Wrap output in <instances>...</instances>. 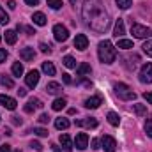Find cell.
<instances>
[{
  "mask_svg": "<svg viewBox=\"0 0 152 152\" xmlns=\"http://www.w3.org/2000/svg\"><path fill=\"white\" fill-rule=\"evenodd\" d=\"M81 14H83L85 23L97 34L104 32L110 27V14L106 12L101 0H85Z\"/></svg>",
  "mask_w": 152,
  "mask_h": 152,
  "instance_id": "1",
  "label": "cell"
},
{
  "mask_svg": "<svg viewBox=\"0 0 152 152\" xmlns=\"http://www.w3.org/2000/svg\"><path fill=\"white\" fill-rule=\"evenodd\" d=\"M97 55L103 64H113L117 58V50L110 41H101L99 48H97Z\"/></svg>",
  "mask_w": 152,
  "mask_h": 152,
  "instance_id": "2",
  "label": "cell"
},
{
  "mask_svg": "<svg viewBox=\"0 0 152 152\" xmlns=\"http://www.w3.org/2000/svg\"><path fill=\"white\" fill-rule=\"evenodd\" d=\"M113 90H115V94H117L120 99H124V101H133V99L136 97V94L133 92V88H131L129 85H126V83H115Z\"/></svg>",
  "mask_w": 152,
  "mask_h": 152,
  "instance_id": "3",
  "label": "cell"
},
{
  "mask_svg": "<svg viewBox=\"0 0 152 152\" xmlns=\"http://www.w3.org/2000/svg\"><path fill=\"white\" fill-rule=\"evenodd\" d=\"M131 34L136 39H147L152 36V30L145 25H140V23H131Z\"/></svg>",
  "mask_w": 152,
  "mask_h": 152,
  "instance_id": "4",
  "label": "cell"
},
{
  "mask_svg": "<svg viewBox=\"0 0 152 152\" xmlns=\"http://www.w3.org/2000/svg\"><path fill=\"white\" fill-rule=\"evenodd\" d=\"M138 78H140L142 83H152V62H147V64L142 66Z\"/></svg>",
  "mask_w": 152,
  "mask_h": 152,
  "instance_id": "5",
  "label": "cell"
},
{
  "mask_svg": "<svg viewBox=\"0 0 152 152\" xmlns=\"http://www.w3.org/2000/svg\"><path fill=\"white\" fill-rule=\"evenodd\" d=\"M53 36H55V41L64 42V41H67V37H69V30H67L64 25L57 23V25L53 27Z\"/></svg>",
  "mask_w": 152,
  "mask_h": 152,
  "instance_id": "6",
  "label": "cell"
},
{
  "mask_svg": "<svg viewBox=\"0 0 152 152\" xmlns=\"http://www.w3.org/2000/svg\"><path fill=\"white\" fill-rule=\"evenodd\" d=\"M101 147L104 149V152H115V149H117V142H115L113 136L104 134V136L101 138Z\"/></svg>",
  "mask_w": 152,
  "mask_h": 152,
  "instance_id": "7",
  "label": "cell"
},
{
  "mask_svg": "<svg viewBox=\"0 0 152 152\" xmlns=\"http://www.w3.org/2000/svg\"><path fill=\"white\" fill-rule=\"evenodd\" d=\"M75 147L80 151H85L88 147V134L87 133H78L75 138Z\"/></svg>",
  "mask_w": 152,
  "mask_h": 152,
  "instance_id": "8",
  "label": "cell"
},
{
  "mask_svg": "<svg viewBox=\"0 0 152 152\" xmlns=\"http://www.w3.org/2000/svg\"><path fill=\"white\" fill-rule=\"evenodd\" d=\"M101 104H103V97L101 96H92V97L85 99V108H88V110H96Z\"/></svg>",
  "mask_w": 152,
  "mask_h": 152,
  "instance_id": "9",
  "label": "cell"
},
{
  "mask_svg": "<svg viewBox=\"0 0 152 152\" xmlns=\"http://www.w3.org/2000/svg\"><path fill=\"white\" fill-rule=\"evenodd\" d=\"M0 104H2L4 108H7V110H16V106H18L16 99L9 97V96H5V94H0Z\"/></svg>",
  "mask_w": 152,
  "mask_h": 152,
  "instance_id": "10",
  "label": "cell"
},
{
  "mask_svg": "<svg viewBox=\"0 0 152 152\" xmlns=\"http://www.w3.org/2000/svg\"><path fill=\"white\" fill-rule=\"evenodd\" d=\"M44 104L41 103V99H36V97H32V99H28V103L23 106V110L27 112V113H32L34 110H39V108H42Z\"/></svg>",
  "mask_w": 152,
  "mask_h": 152,
  "instance_id": "11",
  "label": "cell"
},
{
  "mask_svg": "<svg viewBox=\"0 0 152 152\" xmlns=\"http://www.w3.org/2000/svg\"><path fill=\"white\" fill-rule=\"evenodd\" d=\"M75 48L80 50V51H83V50L88 48V39H87L85 34H78V36L75 37Z\"/></svg>",
  "mask_w": 152,
  "mask_h": 152,
  "instance_id": "12",
  "label": "cell"
},
{
  "mask_svg": "<svg viewBox=\"0 0 152 152\" xmlns=\"http://www.w3.org/2000/svg\"><path fill=\"white\" fill-rule=\"evenodd\" d=\"M39 71H30L28 75L25 76V81H27V87H30V88H34V87H37V83H39Z\"/></svg>",
  "mask_w": 152,
  "mask_h": 152,
  "instance_id": "13",
  "label": "cell"
},
{
  "mask_svg": "<svg viewBox=\"0 0 152 152\" xmlns=\"http://www.w3.org/2000/svg\"><path fill=\"white\" fill-rule=\"evenodd\" d=\"M58 142H60V145H62V149L66 152H71L75 149V143H73V140L69 138V134H60V138H58Z\"/></svg>",
  "mask_w": 152,
  "mask_h": 152,
  "instance_id": "14",
  "label": "cell"
},
{
  "mask_svg": "<svg viewBox=\"0 0 152 152\" xmlns=\"http://www.w3.org/2000/svg\"><path fill=\"white\" fill-rule=\"evenodd\" d=\"M46 92L51 94V96H58V94L62 92V85L57 83V81H50V83L46 85Z\"/></svg>",
  "mask_w": 152,
  "mask_h": 152,
  "instance_id": "15",
  "label": "cell"
},
{
  "mask_svg": "<svg viewBox=\"0 0 152 152\" xmlns=\"http://www.w3.org/2000/svg\"><path fill=\"white\" fill-rule=\"evenodd\" d=\"M126 34V27H124V20H117L115 21V27H113V36L115 37H122Z\"/></svg>",
  "mask_w": 152,
  "mask_h": 152,
  "instance_id": "16",
  "label": "cell"
},
{
  "mask_svg": "<svg viewBox=\"0 0 152 152\" xmlns=\"http://www.w3.org/2000/svg\"><path fill=\"white\" fill-rule=\"evenodd\" d=\"M20 57L25 60V62H30V60H34V57H36V51H34V48H23L21 51H20Z\"/></svg>",
  "mask_w": 152,
  "mask_h": 152,
  "instance_id": "17",
  "label": "cell"
},
{
  "mask_svg": "<svg viewBox=\"0 0 152 152\" xmlns=\"http://www.w3.org/2000/svg\"><path fill=\"white\" fill-rule=\"evenodd\" d=\"M76 126H80V127H97V120L94 117H88V118H83V120H76Z\"/></svg>",
  "mask_w": 152,
  "mask_h": 152,
  "instance_id": "18",
  "label": "cell"
},
{
  "mask_svg": "<svg viewBox=\"0 0 152 152\" xmlns=\"http://www.w3.org/2000/svg\"><path fill=\"white\" fill-rule=\"evenodd\" d=\"M32 21H34L36 25H39V27H44V25H46V16H44L42 12H34Z\"/></svg>",
  "mask_w": 152,
  "mask_h": 152,
  "instance_id": "19",
  "label": "cell"
},
{
  "mask_svg": "<svg viewBox=\"0 0 152 152\" xmlns=\"http://www.w3.org/2000/svg\"><path fill=\"white\" fill-rule=\"evenodd\" d=\"M90 66L87 64V62H83V64H80L78 66V69H76V75L78 76H85V75H90Z\"/></svg>",
  "mask_w": 152,
  "mask_h": 152,
  "instance_id": "20",
  "label": "cell"
},
{
  "mask_svg": "<svg viewBox=\"0 0 152 152\" xmlns=\"http://www.w3.org/2000/svg\"><path fill=\"white\" fill-rule=\"evenodd\" d=\"M66 104H67V103H66V99H64V97H58V99H55V101H53L51 108H53L55 112H60V110H64V108H66Z\"/></svg>",
  "mask_w": 152,
  "mask_h": 152,
  "instance_id": "21",
  "label": "cell"
},
{
  "mask_svg": "<svg viewBox=\"0 0 152 152\" xmlns=\"http://www.w3.org/2000/svg\"><path fill=\"white\" fill-rule=\"evenodd\" d=\"M42 73H46L48 76H55V66L51 62H42Z\"/></svg>",
  "mask_w": 152,
  "mask_h": 152,
  "instance_id": "22",
  "label": "cell"
},
{
  "mask_svg": "<svg viewBox=\"0 0 152 152\" xmlns=\"http://www.w3.org/2000/svg\"><path fill=\"white\" fill-rule=\"evenodd\" d=\"M117 48H120V50H131L134 46H133V41H129V39H118Z\"/></svg>",
  "mask_w": 152,
  "mask_h": 152,
  "instance_id": "23",
  "label": "cell"
},
{
  "mask_svg": "<svg viewBox=\"0 0 152 152\" xmlns=\"http://www.w3.org/2000/svg\"><path fill=\"white\" fill-rule=\"evenodd\" d=\"M62 64H64L67 69H75V67H76V60L71 57V55H66V57H64V60H62Z\"/></svg>",
  "mask_w": 152,
  "mask_h": 152,
  "instance_id": "24",
  "label": "cell"
},
{
  "mask_svg": "<svg viewBox=\"0 0 152 152\" xmlns=\"http://www.w3.org/2000/svg\"><path fill=\"white\" fill-rule=\"evenodd\" d=\"M55 127H57V129H60V131H62V129H67V127H69V120L60 117V118H57V120H55Z\"/></svg>",
  "mask_w": 152,
  "mask_h": 152,
  "instance_id": "25",
  "label": "cell"
},
{
  "mask_svg": "<svg viewBox=\"0 0 152 152\" xmlns=\"http://www.w3.org/2000/svg\"><path fill=\"white\" fill-rule=\"evenodd\" d=\"M106 118H108V122H110L112 126H115V127H117V126L120 124V117L115 113V112H110V113L106 115Z\"/></svg>",
  "mask_w": 152,
  "mask_h": 152,
  "instance_id": "26",
  "label": "cell"
},
{
  "mask_svg": "<svg viewBox=\"0 0 152 152\" xmlns=\"http://www.w3.org/2000/svg\"><path fill=\"white\" fill-rule=\"evenodd\" d=\"M16 32L14 30H5V42L7 44H14L16 42Z\"/></svg>",
  "mask_w": 152,
  "mask_h": 152,
  "instance_id": "27",
  "label": "cell"
},
{
  "mask_svg": "<svg viewBox=\"0 0 152 152\" xmlns=\"http://www.w3.org/2000/svg\"><path fill=\"white\" fill-rule=\"evenodd\" d=\"M0 83H2L4 87H7V88H12V87H14V81L5 75H0Z\"/></svg>",
  "mask_w": 152,
  "mask_h": 152,
  "instance_id": "28",
  "label": "cell"
},
{
  "mask_svg": "<svg viewBox=\"0 0 152 152\" xmlns=\"http://www.w3.org/2000/svg\"><path fill=\"white\" fill-rule=\"evenodd\" d=\"M11 71H12V75H14V76H18V78H20V76L23 75V66H21L20 62H14V64H12V67H11Z\"/></svg>",
  "mask_w": 152,
  "mask_h": 152,
  "instance_id": "29",
  "label": "cell"
},
{
  "mask_svg": "<svg viewBox=\"0 0 152 152\" xmlns=\"http://www.w3.org/2000/svg\"><path fill=\"white\" fill-rule=\"evenodd\" d=\"M115 2H117L118 9H127V7L133 4V0H115Z\"/></svg>",
  "mask_w": 152,
  "mask_h": 152,
  "instance_id": "30",
  "label": "cell"
},
{
  "mask_svg": "<svg viewBox=\"0 0 152 152\" xmlns=\"http://www.w3.org/2000/svg\"><path fill=\"white\" fill-rule=\"evenodd\" d=\"M9 23V16H7V12L0 7V25H7Z\"/></svg>",
  "mask_w": 152,
  "mask_h": 152,
  "instance_id": "31",
  "label": "cell"
},
{
  "mask_svg": "<svg viewBox=\"0 0 152 152\" xmlns=\"http://www.w3.org/2000/svg\"><path fill=\"white\" fill-rule=\"evenodd\" d=\"M133 106H134V112H136V115H140V117H142V115L147 113V108H145L143 104H133Z\"/></svg>",
  "mask_w": 152,
  "mask_h": 152,
  "instance_id": "32",
  "label": "cell"
},
{
  "mask_svg": "<svg viewBox=\"0 0 152 152\" xmlns=\"http://www.w3.org/2000/svg\"><path fill=\"white\" fill-rule=\"evenodd\" d=\"M142 48H143V51H145L149 57H152V39H151V41H147V42H145Z\"/></svg>",
  "mask_w": 152,
  "mask_h": 152,
  "instance_id": "33",
  "label": "cell"
},
{
  "mask_svg": "<svg viewBox=\"0 0 152 152\" xmlns=\"http://www.w3.org/2000/svg\"><path fill=\"white\" fill-rule=\"evenodd\" d=\"M145 133L149 138H152V118H147V122H145Z\"/></svg>",
  "mask_w": 152,
  "mask_h": 152,
  "instance_id": "34",
  "label": "cell"
},
{
  "mask_svg": "<svg viewBox=\"0 0 152 152\" xmlns=\"http://www.w3.org/2000/svg\"><path fill=\"white\" fill-rule=\"evenodd\" d=\"M48 5L51 9H60L62 7V0H48Z\"/></svg>",
  "mask_w": 152,
  "mask_h": 152,
  "instance_id": "35",
  "label": "cell"
},
{
  "mask_svg": "<svg viewBox=\"0 0 152 152\" xmlns=\"http://www.w3.org/2000/svg\"><path fill=\"white\" fill-rule=\"evenodd\" d=\"M34 133H36L37 136H48V129H44V127H36Z\"/></svg>",
  "mask_w": 152,
  "mask_h": 152,
  "instance_id": "36",
  "label": "cell"
},
{
  "mask_svg": "<svg viewBox=\"0 0 152 152\" xmlns=\"http://www.w3.org/2000/svg\"><path fill=\"white\" fill-rule=\"evenodd\" d=\"M39 48H41V51H42V53H51V46H50V44H46V42H41V44H39Z\"/></svg>",
  "mask_w": 152,
  "mask_h": 152,
  "instance_id": "37",
  "label": "cell"
},
{
  "mask_svg": "<svg viewBox=\"0 0 152 152\" xmlns=\"http://www.w3.org/2000/svg\"><path fill=\"white\" fill-rule=\"evenodd\" d=\"M18 30H25V32H27L28 36H32V34H36L32 27H20V25H18Z\"/></svg>",
  "mask_w": 152,
  "mask_h": 152,
  "instance_id": "38",
  "label": "cell"
},
{
  "mask_svg": "<svg viewBox=\"0 0 152 152\" xmlns=\"http://www.w3.org/2000/svg\"><path fill=\"white\" fill-rule=\"evenodd\" d=\"M62 81H64L66 85H71V83H73V80H71V75H67V73H66V75H62Z\"/></svg>",
  "mask_w": 152,
  "mask_h": 152,
  "instance_id": "39",
  "label": "cell"
},
{
  "mask_svg": "<svg viewBox=\"0 0 152 152\" xmlns=\"http://www.w3.org/2000/svg\"><path fill=\"white\" fill-rule=\"evenodd\" d=\"M30 147H32L34 151H37V152H41V151H42V145H41L39 142H32V143H30Z\"/></svg>",
  "mask_w": 152,
  "mask_h": 152,
  "instance_id": "40",
  "label": "cell"
},
{
  "mask_svg": "<svg viewBox=\"0 0 152 152\" xmlns=\"http://www.w3.org/2000/svg\"><path fill=\"white\" fill-rule=\"evenodd\" d=\"M48 120H50V117H48L46 113H41V115H39V122H41V124H48Z\"/></svg>",
  "mask_w": 152,
  "mask_h": 152,
  "instance_id": "41",
  "label": "cell"
},
{
  "mask_svg": "<svg viewBox=\"0 0 152 152\" xmlns=\"http://www.w3.org/2000/svg\"><path fill=\"white\" fill-rule=\"evenodd\" d=\"M92 149H101V140L94 138V140H92Z\"/></svg>",
  "mask_w": 152,
  "mask_h": 152,
  "instance_id": "42",
  "label": "cell"
},
{
  "mask_svg": "<svg viewBox=\"0 0 152 152\" xmlns=\"http://www.w3.org/2000/svg\"><path fill=\"white\" fill-rule=\"evenodd\" d=\"M5 58H7V51L0 48V64H2V62H5Z\"/></svg>",
  "mask_w": 152,
  "mask_h": 152,
  "instance_id": "43",
  "label": "cell"
},
{
  "mask_svg": "<svg viewBox=\"0 0 152 152\" xmlns=\"http://www.w3.org/2000/svg\"><path fill=\"white\" fill-rule=\"evenodd\" d=\"M0 152H12V149H11V145H7V143H4V145L0 147Z\"/></svg>",
  "mask_w": 152,
  "mask_h": 152,
  "instance_id": "44",
  "label": "cell"
},
{
  "mask_svg": "<svg viewBox=\"0 0 152 152\" xmlns=\"http://www.w3.org/2000/svg\"><path fill=\"white\" fill-rule=\"evenodd\" d=\"M143 97H145V99L152 104V92H145V94H143Z\"/></svg>",
  "mask_w": 152,
  "mask_h": 152,
  "instance_id": "45",
  "label": "cell"
},
{
  "mask_svg": "<svg viewBox=\"0 0 152 152\" xmlns=\"http://www.w3.org/2000/svg\"><path fill=\"white\" fill-rule=\"evenodd\" d=\"M7 7H9V9H16V2H14V0H9V2H7Z\"/></svg>",
  "mask_w": 152,
  "mask_h": 152,
  "instance_id": "46",
  "label": "cell"
},
{
  "mask_svg": "<svg viewBox=\"0 0 152 152\" xmlns=\"http://www.w3.org/2000/svg\"><path fill=\"white\" fill-rule=\"evenodd\" d=\"M18 96H20V97H25V96H27V90H25V88H18Z\"/></svg>",
  "mask_w": 152,
  "mask_h": 152,
  "instance_id": "47",
  "label": "cell"
},
{
  "mask_svg": "<svg viewBox=\"0 0 152 152\" xmlns=\"http://www.w3.org/2000/svg\"><path fill=\"white\" fill-rule=\"evenodd\" d=\"M11 118H12V124H16V126L21 124V118H20V117H11Z\"/></svg>",
  "mask_w": 152,
  "mask_h": 152,
  "instance_id": "48",
  "label": "cell"
},
{
  "mask_svg": "<svg viewBox=\"0 0 152 152\" xmlns=\"http://www.w3.org/2000/svg\"><path fill=\"white\" fill-rule=\"evenodd\" d=\"M25 2H27L28 5H37L39 4V0H25Z\"/></svg>",
  "mask_w": 152,
  "mask_h": 152,
  "instance_id": "49",
  "label": "cell"
},
{
  "mask_svg": "<svg viewBox=\"0 0 152 152\" xmlns=\"http://www.w3.org/2000/svg\"><path fill=\"white\" fill-rule=\"evenodd\" d=\"M51 147H53V152H62V149H60V147H57V145H51Z\"/></svg>",
  "mask_w": 152,
  "mask_h": 152,
  "instance_id": "50",
  "label": "cell"
},
{
  "mask_svg": "<svg viewBox=\"0 0 152 152\" xmlns=\"http://www.w3.org/2000/svg\"><path fill=\"white\" fill-rule=\"evenodd\" d=\"M69 2H71V4H75V2H76V0H69Z\"/></svg>",
  "mask_w": 152,
  "mask_h": 152,
  "instance_id": "51",
  "label": "cell"
},
{
  "mask_svg": "<svg viewBox=\"0 0 152 152\" xmlns=\"http://www.w3.org/2000/svg\"><path fill=\"white\" fill-rule=\"evenodd\" d=\"M0 41H2V36H0Z\"/></svg>",
  "mask_w": 152,
  "mask_h": 152,
  "instance_id": "52",
  "label": "cell"
}]
</instances>
